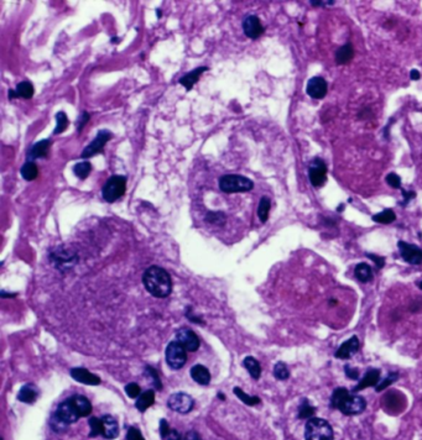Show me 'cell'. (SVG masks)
<instances>
[{
  "label": "cell",
  "mask_w": 422,
  "mask_h": 440,
  "mask_svg": "<svg viewBox=\"0 0 422 440\" xmlns=\"http://www.w3.org/2000/svg\"><path fill=\"white\" fill-rule=\"evenodd\" d=\"M176 340L182 345L187 351H196L200 347V339L188 328H181L176 332Z\"/></svg>",
  "instance_id": "7c38bea8"
},
{
  "label": "cell",
  "mask_w": 422,
  "mask_h": 440,
  "mask_svg": "<svg viewBox=\"0 0 422 440\" xmlns=\"http://www.w3.org/2000/svg\"><path fill=\"white\" fill-rule=\"evenodd\" d=\"M20 173L25 181H34V179H36V177H37L38 169L34 161H26L25 164L21 166Z\"/></svg>",
  "instance_id": "83f0119b"
},
{
  "label": "cell",
  "mask_w": 422,
  "mask_h": 440,
  "mask_svg": "<svg viewBox=\"0 0 422 440\" xmlns=\"http://www.w3.org/2000/svg\"><path fill=\"white\" fill-rule=\"evenodd\" d=\"M344 372H346L347 377L351 378V380H354V381L358 380L359 375H360V372H359L358 369L351 368V366H349L348 364L344 365Z\"/></svg>",
  "instance_id": "ee69618b"
},
{
  "label": "cell",
  "mask_w": 422,
  "mask_h": 440,
  "mask_svg": "<svg viewBox=\"0 0 422 440\" xmlns=\"http://www.w3.org/2000/svg\"><path fill=\"white\" fill-rule=\"evenodd\" d=\"M125 392H127L128 397L138 398L141 395V388L138 383H129V385L125 386Z\"/></svg>",
  "instance_id": "ab89813d"
},
{
  "label": "cell",
  "mask_w": 422,
  "mask_h": 440,
  "mask_svg": "<svg viewBox=\"0 0 422 440\" xmlns=\"http://www.w3.org/2000/svg\"><path fill=\"white\" fill-rule=\"evenodd\" d=\"M233 391H234V395L237 396V397L239 398V400L242 401V402H243L244 405L256 406V405H259V403H260V398L256 397V396L246 395V393L244 392V391L242 390V388L234 387V390H233Z\"/></svg>",
  "instance_id": "d6a6232c"
},
{
  "label": "cell",
  "mask_w": 422,
  "mask_h": 440,
  "mask_svg": "<svg viewBox=\"0 0 422 440\" xmlns=\"http://www.w3.org/2000/svg\"><path fill=\"white\" fill-rule=\"evenodd\" d=\"M127 189V178L123 176H111L102 189V196L108 203H114L122 198Z\"/></svg>",
  "instance_id": "5b68a950"
},
{
  "label": "cell",
  "mask_w": 422,
  "mask_h": 440,
  "mask_svg": "<svg viewBox=\"0 0 422 440\" xmlns=\"http://www.w3.org/2000/svg\"><path fill=\"white\" fill-rule=\"evenodd\" d=\"M170 432H171V429H170V427H169V424H167L166 420L165 419L160 420V435H161L162 439H166V437L169 435Z\"/></svg>",
  "instance_id": "7dc6e473"
},
{
  "label": "cell",
  "mask_w": 422,
  "mask_h": 440,
  "mask_svg": "<svg viewBox=\"0 0 422 440\" xmlns=\"http://www.w3.org/2000/svg\"><path fill=\"white\" fill-rule=\"evenodd\" d=\"M146 373L150 376V377H152V380H154L155 387H156L157 390H161V388H162L161 381H160V377H159V376H157L156 371H155L152 368H146Z\"/></svg>",
  "instance_id": "bcb514c9"
},
{
  "label": "cell",
  "mask_w": 422,
  "mask_h": 440,
  "mask_svg": "<svg viewBox=\"0 0 422 440\" xmlns=\"http://www.w3.org/2000/svg\"><path fill=\"white\" fill-rule=\"evenodd\" d=\"M331 407L338 409L344 415H356L364 412L367 401L361 396L351 393L347 388L338 387L331 396Z\"/></svg>",
  "instance_id": "7a4b0ae2"
},
{
  "label": "cell",
  "mask_w": 422,
  "mask_h": 440,
  "mask_svg": "<svg viewBox=\"0 0 422 440\" xmlns=\"http://www.w3.org/2000/svg\"><path fill=\"white\" fill-rule=\"evenodd\" d=\"M244 368L248 370V372L250 373V376L254 378V380H259V378H260L261 366L255 357L253 356L246 357V359H244Z\"/></svg>",
  "instance_id": "4316f807"
},
{
  "label": "cell",
  "mask_w": 422,
  "mask_h": 440,
  "mask_svg": "<svg viewBox=\"0 0 422 440\" xmlns=\"http://www.w3.org/2000/svg\"><path fill=\"white\" fill-rule=\"evenodd\" d=\"M111 136L113 135H111L110 131L108 130L98 131L96 138H94V140L87 146L86 149L83 150V152H82L81 155L82 159H89V157H93L96 156V155L102 154L104 150V146H106V143L110 140Z\"/></svg>",
  "instance_id": "ba28073f"
},
{
  "label": "cell",
  "mask_w": 422,
  "mask_h": 440,
  "mask_svg": "<svg viewBox=\"0 0 422 440\" xmlns=\"http://www.w3.org/2000/svg\"><path fill=\"white\" fill-rule=\"evenodd\" d=\"M380 376H382V372L379 369H369L365 372L364 377L359 380V383L352 390V392H359V391L368 387H377L380 382Z\"/></svg>",
  "instance_id": "2e32d148"
},
{
  "label": "cell",
  "mask_w": 422,
  "mask_h": 440,
  "mask_svg": "<svg viewBox=\"0 0 422 440\" xmlns=\"http://www.w3.org/2000/svg\"><path fill=\"white\" fill-rule=\"evenodd\" d=\"M55 415L69 425L72 424V423H76L78 420V418H81L71 398H69V400L64 401V402L58 405Z\"/></svg>",
  "instance_id": "8fae6325"
},
{
  "label": "cell",
  "mask_w": 422,
  "mask_h": 440,
  "mask_svg": "<svg viewBox=\"0 0 422 440\" xmlns=\"http://www.w3.org/2000/svg\"><path fill=\"white\" fill-rule=\"evenodd\" d=\"M142 283L150 295L156 298H166L171 295V276L162 267H149L142 274Z\"/></svg>",
  "instance_id": "6da1fadb"
},
{
  "label": "cell",
  "mask_w": 422,
  "mask_h": 440,
  "mask_svg": "<svg viewBox=\"0 0 422 440\" xmlns=\"http://www.w3.org/2000/svg\"><path fill=\"white\" fill-rule=\"evenodd\" d=\"M410 78H411V81H419V79L421 78V73H420L417 69H411V72H410Z\"/></svg>",
  "instance_id": "f5cc1de1"
},
{
  "label": "cell",
  "mask_w": 422,
  "mask_h": 440,
  "mask_svg": "<svg viewBox=\"0 0 422 440\" xmlns=\"http://www.w3.org/2000/svg\"><path fill=\"white\" fill-rule=\"evenodd\" d=\"M89 119H91V115H89L87 111H83V113L79 115L78 120H77V131H78V133H81V131L83 130V128L86 126V124L88 123Z\"/></svg>",
  "instance_id": "f6af8a7d"
},
{
  "label": "cell",
  "mask_w": 422,
  "mask_h": 440,
  "mask_svg": "<svg viewBox=\"0 0 422 440\" xmlns=\"http://www.w3.org/2000/svg\"><path fill=\"white\" fill-rule=\"evenodd\" d=\"M399 377H400L399 372H389V375H387L384 380L380 381L379 385L375 387V391H377V392H383V391L387 390L389 386H391L392 383L396 382V381L399 380Z\"/></svg>",
  "instance_id": "8d00e7d4"
},
{
  "label": "cell",
  "mask_w": 422,
  "mask_h": 440,
  "mask_svg": "<svg viewBox=\"0 0 422 440\" xmlns=\"http://www.w3.org/2000/svg\"><path fill=\"white\" fill-rule=\"evenodd\" d=\"M51 143H52V141L48 140V138H46V140H41V141H38V142L34 143L33 147H31L30 151H29V155H28L29 160L31 161V160L43 159V157L47 156L48 150H50V147H51Z\"/></svg>",
  "instance_id": "d6986e66"
},
{
  "label": "cell",
  "mask_w": 422,
  "mask_h": 440,
  "mask_svg": "<svg viewBox=\"0 0 422 440\" xmlns=\"http://www.w3.org/2000/svg\"><path fill=\"white\" fill-rule=\"evenodd\" d=\"M38 391L34 385H25L20 388L18 395V400L24 403H34L37 398Z\"/></svg>",
  "instance_id": "484cf974"
},
{
  "label": "cell",
  "mask_w": 422,
  "mask_h": 440,
  "mask_svg": "<svg viewBox=\"0 0 422 440\" xmlns=\"http://www.w3.org/2000/svg\"><path fill=\"white\" fill-rule=\"evenodd\" d=\"M373 220L378 224H391L392 222L396 220V214L392 209H385L382 213H378L373 215Z\"/></svg>",
  "instance_id": "f1b7e54d"
},
{
  "label": "cell",
  "mask_w": 422,
  "mask_h": 440,
  "mask_svg": "<svg viewBox=\"0 0 422 440\" xmlns=\"http://www.w3.org/2000/svg\"><path fill=\"white\" fill-rule=\"evenodd\" d=\"M316 410V407H314L309 401L302 400L300 407H298V418L300 419H311V418H314Z\"/></svg>",
  "instance_id": "f546056e"
},
{
  "label": "cell",
  "mask_w": 422,
  "mask_h": 440,
  "mask_svg": "<svg viewBox=\"0 0 422 440\" xmlns=\"http://www.w3.org/2000/svg\"><path fill=\"white\" fill-rule=\"evenodd\" d=\"M219 188L224 193H243L254 188V182L240 174H225L220 177Z\"/></svg>",
  "instance_id": "277c9868"
},
{
  "label": "cell",
  "mask_w": 422,
  "mask_h": 440,
  "mask_svg": "<svg viewBox=\"0 0 422 440\" xmlns=\"http://www.w3.org/2000/svg\"><path fill=\"white\" fill-rule=\"evenodd\" d=\"M72 402H73L74 407H76L77 412H78L79 417L83 418V417H88L89 414L92 413V405L89 402V400L84 396H79L76 395L73 397H71Z\"/></svg>",
  "instance_id": "603a6c76"
},
{
  "label": "cell",
  "mask_w": 422,
  "mask_h": 440,
  "mask_svg": "<svg viewBox=\"0 0 422 440\" xmlns=\"http://www.w3.org/2000/svg\"><path fill=\"white\" fill-rule=\"evenodd\" d=\"M218 397H219V398H220V400H224V396H223V395H220V393H219V395H218Z\"/></svg>",
  "instance_id": "680465c9"
},
{
  "label": "cell",
  "mask_w": 422,
  "mask_h": 440,
  "mask_svg": "<svg viewBox=\"0 0 422 440\" xmlns=\"http://www.w3.org/2000/svg\"><path fill=\"white\" fill-rule=\"evenodd\" d=\"M385 181H387V183L389 184L391 188L401 189V178H400L396 173H394V172H391V173L387 174V178H385Z\"/></svg>",
  "instance_id": "60d3db41"
},
{
  "label": "cell",
  "mask_w": 422,
  "mask_h": 440,
  "mask_svg": "<svg viewBox=\"0 0 422 440\" xmlns=\"http://www.w3.org/2000/svg\"><path fill=\"white\" fill-rule=\"evenodd\" d=\"M34 86L30 83V82L25 81V82H20V83L16 86L15 89V93L18 97H21L24 99H31L34 96Z\"/></svg>",
  "instance_id": "1f68e13d"
},
{
  "label": "cell",
  "mask_w": 422,
  "mask_h": 440,
  "mask_svg": "<svg viewBox=\"0 0 422 440\" xmlns=\"http://www.w3.org/2000/svg\"><path fill=\"white\" fill-rule=\"evenodd\" d=\"M92 171V165L91 162L84 161V162H78V164L74 165L73 172L79 179H86L89 176Z\"/></svg>",
  "instance_id": "836d02e7"
},
{
  "label": "cell",
  "mask_w": 422,
  "mask_h": 440,
  "mask_svg": "<svg viewBox=\"0 0 422 440\" xmlns=\"http://www.w3.org/2000/svg\"><path fill=\"white\" fill-rule=\"evenodd\" d=\"M243 31L249 38H258L264 34V26L256 15H248L243 21Z\"/></svg>",
  "instance_id": "5bb4252c"
},
{
  "label": "cell",
  "mask_w": 422,
  "mask_h": 440,
  "mask_svg": "<svg viewBox=\"0 0 422 440\" xmlns=\"http://www.w3.org/2000/svg\"><path fill=\"white\" fill-rule=\"evenodd\" d=\"M310 3H311V5L314 6H324V5H333L334 1H317V0H311Z\"/></svg>",
  "instance_id": "816d5d0a"
},
{
  "label": "cell",
  "mask_w": 422,
  "mask_h": 440,
  "mask_svg": "<svg viewBox=\"0 0 422 440\" xmlns=\"http://www.w3.org/2000/svg\"><path fill=\"white\" fill-rule=\"evenodd\" d=\"M191 377L193 378V381L200 383V385L207 386L211 381V373L208 371V369L206 366H203V365H195L191 369Z\"/></svg>",
  "instance_id": "7402d4cb"
},
{
  "label": "cell",
  "mask_w": 422,
  "mask_h": 440,
  "mask_svg": "<svg viewBox=\"0 0 422 440\" xmlns=\"http://www.w3.org/2000/svg\"><path fill=\"white\" fill-rule=\"evenodd\" d=\"M332 425L322 418H311L305 425V440H333Z\"/></svg>",
  "instance_id": "3957f363"
},
{
  "label": "cell",
  "mask_w": 422,
  "mask_h": 440,
  "mask_svg": "<svg viewBox=\"0 0 422 440\" xmlns=\"http://www.w3.org/2000/svg\"><path fill=\"white\" fill-rule=\"evenodd\" d=\"M56 120H57V125H56L55 130H53V135H57V134H62L69 126V119L67 115L64 111H60L56 115Z\"/></svg>",
  "instance_id": "74e56055"
},
{
  "label": "cell",
  "mask_w": 422,
  "mask_h": 440,
  "mask_svg": "<svg viewBox=\"0 0 422 440\" xmlns=\"http://www.w3.org/2000/svg\"><path fill=\"white\" fill-rule=\"evenodd\" d=\"M327 92H328V84L327 81L323 77H312L309 82H307L306 87V93L309 94L311 98L314 99H323L327 96Z\"/></svg>",
  "instance_id": "4fadbf2b"
},
{
  "label": "cell",
  "mask_w": 422,
  "mask_h": 440,
  "mask_svg": "<svg viewBox=\"0 0 422 440\" xmlns=\"http://www.w3.org/2000/svg\"><path fill=\"white\" fill-rule=\"evenodd\" d=\"M67 427H69V424L62 422V420L60 419V418L56 417L55 414L52 415V419H51V428H52L56 433L65 432V430L67 429Z\"/></svg>",
  "instance_id": "f35d334b"
},
{
  "label": "cell",
  "mask_w": 422,
  "mask_h": 440,
  "mask_svg": "<svg viewBox=\"0 0 422 440\" xmlns=\"http://www.w3.org/2000/svg\"><path fill=\"white\" fill-rule=\"evenodd\" d=\"M15 97H18L16 96L15 91H9V99H13V98H15Z\"/></svg>",
  "instance_id": "11a10c76"
},
{
  "label": "cell",
  "mask_w": 422,
  "mask_h": 440,
  "mask_svg": "<svg viewBox=\"0 0 422 440\" xmlns=\"http://www.w3.org/2000/svg\"><path fill=\"white\" fill-rule=\"evenodd\" d=\"M187 440H202V439H201V437L197 434V433L192 430V432H190L187 434Z\"/></svg>",
  "instance_id": "db71d44e"
},
{
  "label": "cell",
  "mask_w": 422,
  "mask_h": 440,
  "mask_svg": "<svg viewBox=\"0 0 422 440\" xmlns=\"http://www.w3.org/2000/svg\"><path fill=\"white\" fill-rule=\"evenodd\" d=\"M367 256L369 257L370 260H373V261H374V264L377 265V267L379 270L384 267V265H385V259H384V257L378 256V255H373V254H367Z\"/></svg>",
  "instance_id": "c3c4849f"
},
{
  "label": "cell",
  "mask_w": 422,
  "mask_h": 440,
  "mask_svg": "<svg viewBox=\"0 0 422 440\" xmlns=\"http://www.w3.org/2000/svg\"><path fill=\"white\" fill-rule=\"evenodd\" d=\"M165 440H181V435H179V433L177 430L171 429V432L169 433V435H167Z\"/></svg>",
  "instance_id": "f907efd6"
},
{
  "label": "cell",
  "mask_w": 422,
  "mask_h": 440,
  "mask_svg": "<svg viewBox=\"0 0 422 440\" xmlns=\"http://www.w3.org/2000/svg\"><path fill=\"white\" fill-rule=\"evenodd\" d=\"M206 70H208V67H205V66L195 68V69L191 70V72H188V73H186L185 76L179 78V81H178L179 84H182V86L186 88V91H191V89H192V87L195 86L198 81H200L201 76H202V73L206 72Z\"/></svg>",
  "instance_id": "ac0fdd59"
},
{
  "label": "cell",
  "mask_w": 422,
  "mask_h": 440,
  "mask_svg": "<svg viewBox=\"0 0 422 440\" xmlns=\"http://www.w3.org/2000/svg\"><path fill=\"white\" fill-rule=\"evenodd\" d=\"M359 347H360V342H359L358 337L353 335V337L349 338L347 341H344L343 344L338 347V350L336 351L334 356H336L337 359L348 360L358 351Z\"/></svg>",
  "instance_id": "9a60e30c"
},
{
  "label": "cell",
  "mask_w": 422,
  "mask_h": 440,
  "mask_svg": "<svg viewBox=\"0 0 422 440\" xmlns=\"http://www.w3.org/2000/svg\"><path fill=\"white\" fill-rule=\"evenodd\" d=\"M127 440H145L139 429L130 427L127 432Z\"/></svg>",
  "instance_id": "7bdbcfd3"
},
{
  "label": "cell",
  "mask_w": 422,
  "mask_h": 440,
  "mask_svg": "<svg viewBox=\"0 0 422 440\" xmlns=\"http://www.w3.org/2000/svg\"><path fill=\"white\" fill-rule=\"evenodd\" d=\"M89 427H91V433H89V437L91 438H96L98 435H103L104 432V425L102 419H98L96 417H92L89 419Z\"/></svg>",
  "instance_id": "e575fe53"
},
{
  "label": "cell",
  "mask_w": 422,
  "mask_h": 440,
  "mask_svg": "<svg viewBox=\"0 0 422 440\" xmlns=\"http://www.w3.org/2000/svg\"><path fill=\"white\" fill-rule=\"evenodd\" d=\"M271 208V201L268 197H263L259 202L258 206V216L260 219L261 223H266L269 219V211Z\"/></svg>",
  "instance_id": "4dcf8cb0"
},
{
  "label": "cell",
  "mask_w": 422,
  "mask_h": 440,
  "mask_svg": "<svg viewBox=\"0 0 422 440\" xmlns=\"http://www.w3.org/2000/svg\"><path fill=\"white\" fill-rule=\"evenodd\" d=\"M156 15H157V18H161L162 11H161V10H159V9H157V10H156Z\"/></svg>",
  "instance_id": "9f6ffc18"
},
{
  "label": "cell",
  "mask_w": 422,
  "mask_h": 440,
  "mask_svg": "<svg viewBox=\"0 0 422 440\" xmlns=\"http://www.w3.org/2000/svg\"><path fill=\"white\" fill-rule=\"evenodd\" d=\"M206 220L210 223H213V224H223L225 220V216L223 213H208L207 216H206Z\"/></svg>",
  "instance_id": "b9f144b4"
},
{
  "label": "cell",
  "mask_w": 422,
  "mask_h": 440,
  "mask_svg": "<svg viewBox=\"0 0 422 440\" xmlns=\"http://www.w3.org/2000/svg\"><path fill=\"white\" fill-rule=\"evenodd\" d=\"M167 406L174 412L179 413V414H187V413H190L193 409L195 401L187 393L177 392L170 396L169 401H167Z\"/></svg>",
  "instance_id": "52a82bcc"
},
{
  "label": "cell",
  "mask_w": 422,
  "mask_h": 440,
  "mask_svg": "<svg viewBox=\"0 0 422 440\" xmlns=\"http://www.w3.org/2000/svg\"><path fill=\"white\" fill-rule=\"evenodd\" d=\"M309 178L312 186L322 187L327 181V166L323 160L316 157L311 161L309 169Z\"/></svg>",
  "instance_id": "9c48e42d"
},
{
  "label": "cell",
  "mask_w": 422,
  "mask_h": 440,
  "mask_svg": "<svg viewBox=\"0 0 422 440\" xmlns=\"http://www.w3.org/2000/svg\"><path fill=\"white\" fill-rule=\"evenodd\" d=\"M401 193H402V197H404V202H402V203H400V204H402V205H406L407 203H409L410 201H411V199H414L415 197H416V193H415L414 191H405V189H402L401 188Z\"/></svg>",
  "instance_id": "681fc988"
},
{
  "label": "cell",
  "mask_w": 422,
  "mask_h": 440,
  "mask_svg": "<svg viewBox=\"0 0 422 440\" xmlns=\"http://www.w3.org/2000/svg\"><path fill=\"white\" fill-rule=\"evenodd\" d=\"M397 247H399L400 256L402 257V260H404L405 262L411 265L422 264V250L420 249L419 246L400 240V241L397 242Z\"/></svg>",
  "instance_id": "30bf717a"
},
{
  "label": "cell",
  "mask_w": 422,
  "mask_h": 440,
  "mask_svg": "<svg viewBox=\"0 0 422 440\" xmlns=\"http://www.w3.org/2000/svg\"><path fill=\"white\" fill-rule=\"evenodd\" d=\"M155 402V392L152 390H147L142 392L139 397L137 398L135 407L139 409V412H145L149 407H151Z\"/></svg>",
  "instance_id": "d4e9b609"
},
{
  "label": "cell",
  "mask_w": 422,
  "mask_h": 440,
  "mask_svg": "<svg viewBox=\"0 0 422 440\" xmlns=\"http://www.w3.org/2000/svg\"><path fill=\"white\" fill-rule=\"evenodd\" d=\"M354 57V48H353V43L351 42H347L346 45L341 46L338 50L336 51V63L337 65H347V63L351 62Z\"/></svg>",
  "instance_id": "44dd1931"
},
{
  "label": "cell",
  "mask_w": 422,
  "mask_h": 440,
  "mask_svg": "<svg viewBox=\"0 0 422 440\" xmlns=\"http://www.w3.org/2000/svg\"><path fill=\"white\" fill-rule=\"evenodd\" d=\"M343 208H344L343 205H339V206H338V211H339V210H343Z\"/></svg>",
  "instance_id": "91938a15"
},
{
  "label": "cell",
  "mask_w": 422,
  "mask_h": 440,
  "mask_svg": "<svg viewBox=\"0 0 422 440\" xmlns=\"http://www.w3.org/2000/svg\"><path fill=\"white\" fill-rule=\"evenodd\" d=\"M102 422H103L104 425L103 437L106 438V439H115V438L119 435L118 422H116L111 415L108 414L102 417Z\"/></svg>",
  "instance_id": "ffe728a7"
},
{
  "label": "cell",
  "mask_w": 422,
  "mask_h": 440,
  "mask_svg": "<svg viewBox=\"0 0 422 440\" xmlns=\"http://www.w3.org/2000/svg\"><path fill=\"white\" fill-rule=\"evenodd\" d=\"M187 361V350L177 340L170 342L166 347V362L174 370H179Z\"/></svg>",
  "instance_id": "8992f818"
},
{
  "label": "cell",
  "mask_w": 422,
  "mask_h": 440,
  "mask_svg": "<svg viewBox=\"0 0 422 440\" xmlns=\"http://www.w3.org/2000/svg\"><path fill=\"white\" fill-rule=\"evenodd\" d=\"M354 276L361 283H369L373 281V270L368 264H358L354 269Z\"/></svg>",
  "instance_id": "cb8c5ba5"
},
{
  "label": "cell",
  "mask_w": 422,
  "mask_h": 440,
  "mask_svg": "<svg viewBox=\"0 0 422 440\" xmlns=\"http://www.w3.org/2000/svg\"><path fill=\"white\" fill-rule=\"evenodd\" d=\"M417 287H419V288L422 291V281H419V282H417Z\"/></svg>",
  "instance_id": "6f0895ef"
},
{
  "label": "cell",
  "mask_w": 422,
  "mask_h": 440,
  "mask_svg": "<svg viewBox=\"0 0 422 440\" xmlns=\"http://www.w3.org/2000/svg\"><path fill=\"white\" fill-rule=\"evenodd\" d=\"M71 376L72 378H74L78 382L84 383V385L89 386H98L101 383V378L98 377L94 373L89 372L88 370L82 368H74L71 370Z\"/></svg>",
  "instance_id": "e0dca14e"
},
{
  "label": "cell",
  "mask_w": 422,
  "mask_h": 440,
  "mask_svg": "<svg viewBox=\"0 0 422 440\" xmlns=\"http://www.w3.org/2000/svg\"><path fill=\"white\" fill-rule=\"evenodd\" d=\"M274 376H275V378H278V380L280 381H286L288 377H290V371H288L285 362H278V364L274 366Z\"/></svg>",
  "instance_id": "d590c367"
}]
</instances>
